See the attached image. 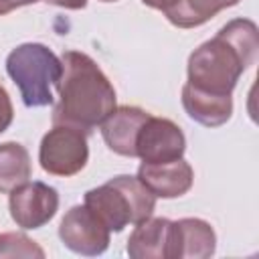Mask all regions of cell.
Returning <instances> with one entry per match:
<instances>
[{
	"label": "cell",
	"instance_id": "20",
	"mask_svg": "<svg viewBox=\"0 0 259 259\" xmlns=\"http://www.w3.org/2000/svg\"><path fill=\"white\" fill-rule=\"evenodd\" d=\"M36 0H0V16L20 8V6H26V4H34Z\"/></svg>",
	"mask_w": 259,
	"mask_h": 259
},
{
	"label": "cell",
	"instance_id": "21",
	"mask_svg": "<svg viewBox=\"0 0 259 259\" xmlns=\"http://www.w3.org/2000/svg\"><path fill=\"white\" fill-rule=\"evenodd\" d=\"M99 2H117V0H99Z\"/></svg>",
	"mask_w": 259,
	"mask_h": 259
},
{
	"label": "cell",
	"instance_id": "3",
	"mask_svg": "<svg viewBox=\"0 0 259 259\" xmlns=\"http://www.w3.org/2000/svg\"><path fill=\"white\" fill-rule=\"evenodd\" d=\"M85 204L113 233L127 225H138L152 217L156 196L138 176H115L105 184L85 192Z\"/></svg>",
	"mask_w": 259,
	"mask_h": 259
},
{
	"label": "cell",
	"instance_id": "12",
	"mask_svg": "<svg viewBox=\"0 0 259 259\" xmlns=\"http://www.w3.org/2000/svg\"><path fill=\"white\" fill-rule=\"evenodd\" d=\"M182 107L194 121L206 127H219L231 119L233 99L231 95H212L198 91L184 83L182 87Z\"/></svg>",
	"mask_w": 259,
	"mask_h": 259
},
{
	"label": "cell",
	"instance_id": "17",
	"mask_svg": "<svg viewBox=\"0 0 259 259\" xmlns=\"http://www.w3.org/2000/svg\"><path fill=\"white\" fill-rule=\"evenodd\" d=\"M12 117H14L12 101L8 97V91L0 85V134L8 130V125L12 123Z\"/></svg>",
	"mask_w": 259,
	"mask_h": 259
},
{
	"label": "cell",
	"instance_id": "15",
	"mask_svg": "<svg viewBox=\"0 0 259 259\" xmlns=\"http://www.w3.org/2000/svg\"><path fill=\"white\" fill-rule=\"evenodd\" d=\"M239 2L241 0H182L178 8L166 18L178 28H194L208 22L221 10L231 8Z\"/></svg>",
	"mask_w": 259,
	"mask_h": 259
},
{
	"label": "cell",
	"instance_id": "5",
	"mask_svg": "<svg viewBox=\"0 0 259 259\" xmlns=\"http://www.w3.org/2000/svg\"><path fill=\"white\" fill-rule=\"evenodd\" d=\"M89 148H87V134L69 127V125H55L49 130L38 148V162L40 168L53 176H73L81 172L87 164Z\"/></svg>",
	"mask_w": 259,
	"mask_h": 259
},
{
	"label": "cell",
	"instance_id": "7",
	"mask_svg": "<svg viewBox=\"0 0 259 259\" xmlns=\"http://www.w3.org/2000/svg\"><path fill=\"white\" fill-rule=\"evenodd\" d=\"M8 194L10 217L20 229H40L57 214L59 192L45 182L26 180Z\"/></svg>",
	"mask_w": 259,
	"mask_h": 259
},
{
	"label": "cell",
	"instance_id": "9",
	"mask_svg": "<svg viewBox=\"0 0 259 259\" xmlns=\"http://www.w3.org/2000/svg\"><path fill=\"white\" fill-rule=\"evenodd\" d=\"M217 237L202 219H180L170 223L168 259H206L214 253Z\"/></svg>",
	"mask_w": 259,
	"mask_h": 259
},
{
	"label": "cell",
	"instance_id": "16",
	"mask_svg": "<svg viewBox=\"0 0 259 259\" xmlns=\"http://www.w3.org/2000/svg\"><path fill=\"white\" fill-rule=\"evenodd\" d=\"M0 257H45V251L22 233L0 235Z\"/></svg>",
	"mask_w": 259,
	"mask_h": 259
},
{
	"label": "cell",
	"instance_id": "10",
	"mask_svg": "<svg viewBox=\"0 0 259 259\" xmlns=\"http://www.w3.org/2000/svg\"><path fill=\"white\" fill-rule=\"evenodd\" d=\"M148 117H150L148 111L134 107V105L115 107L101 121L103 142L107 144L111 152L125 156V158H136V138Z\"/></svg>",
	"mask_w": 259,
	"mask_h": 259
},
{
	"label": "cell",
	"instance_id": "6",
	"mask_svg": "<svg viewBox=\"0 0 259 259\" xmlns=\"http://www.w3.org/2000/svg\"><path fill=\"white\" fill-rule=\"evenodd\" d=\"M109 229L105 223L87 206L77 204L67 210L59 225V239L67 249L79 255L95 257L101 255L109 245Z\"/></svg>",
	"mask_w": 259,
	"mask_h": 259
},
{
	"label": "cell",
	"instance_id": "4",
	"mask_svg": "<svg viewBox=\"0 0 259 259\" xmlns=\"http://www.w3.org/2000/svg\"><path fill=\"white\" fill-rule=\"evenodd\" d=\"M6 71L16 83L26 107L53 103V87L61 79V59L40 42H24L6 57Z\"/></svg>",
	"mask_w": 259,
	"mask_h": 259
},
{
	"label": "cell",
	"instance_id": "19",
	"mask_svg": "<svg viewBox=\"0 0 259 259\" xmlns=\"http://www.w3.org/2000/svg\"><path fill=\"white\" fill-rule=\"evenodd\" d=\"M36 2H47L53 6H61L67 10H81L87 6V0H36Z\"/></svg>",
	"mask_w": 259,
	"mask_h": 259
},
{
	"label": "cell",
	"instance_id": "8",
	"mask_svg": "<svg viewBox=\"0 0 259 259\" xmlns=\"http://www.w3.org/2000/svg\"><path fill=\"white\" fill-rule=\"evenodd\" d=\"M186 150V138L182 130L166 119L150 115L140 127L136 138V156L144 164H164L182 158Z\"/></svg>",
	"mask_w": 259,
	"mask_h": 259
},
{
	"label": "cell",
	"instance_id": "18",
	"mask_svg": "<svg viewBox=\"0 0 259 259\" xmlns=\"http://www.w3.org/2000/svg\"><path fill=\"white\" fill-rule=\"evenodd\" d=\"M146 6H150V8H154V10H162L166 16L170 14V12H174L176 8H178V4L182 2V0H142Z\"/></svg>",
	"mask_w": 259,
	"mask_h": 259
},
{
	"label": "cell",
	"instance_id": "1",
	"mask_svg": "<svg viewBox=\"0 0 259 259\" xmlns=\"http://www.w3.org/2000/svg\"><path fill=\"white\" fill-rule=\"evenodd\" d=\"M257 51L259 34L255 22L235 18L192 51L186 83L204 93L231 95L241 73L255 63Z\"/></svg>",
	"mask_w": 259,
	"mask_h": 259
},
{
	"label": "cell",
	"instance_id": "2",
	"mask_svg": "<svg viewBox=\"0 0 259 259\" xmlns=\"http://www.w3.org/2000/svg\"><path fill=\"white\" fill-rule=\"evenodd\" d=\"M61 65V79L55 85L59 101L53 109V123L91 134L115 109V89L85 53L65 51Z\"/></svg>",
	"mask_w": 259,
	"mask_h": 259
},
{
	"label": "cell",
	"instance_id": "11",
	"mask_svg": "<svg viewBox=\"0 0 259 259\" xmlns=\"http://www.w3.org/2000/svg\"><path fill=\"white\" fill-rule=\"evenodd\" d=\"M138 178L150 188L154 196L160 198H178L186 194L192 186L194 172L190 164L182 158L164 162V164H140Z\"/></svg>",
	"mask_w": 259,
	"mask_h": 259
},
{
	"label": "cell",
	"instance_id": "14",
	"mask_svg": "<svg viewBox=\"0 0 259 259\" xmlns=\"http://www.w3.org/2000/svg\"><path fill=\"white\" fill-rule=\"evenodd\" d=\"M32 174L28 150L18 142L0 144V192L6 194L26 182Z\"/></svg>",
	"mask_w": 259,
	"mask_h": 259
},
{
	"label": "cell",
	"instance_id": "13",
	"mask_svg": "<svg viewBox=\"0 0 259 259\" xmlns=\"http://www.w3.org/2000/svg\"><path fill=\"white\" fill-rule=\"evenodd\" d=\"M168 219H146L136 225L127 239V253L134 259H168Z\"/></svg>",
	"mask_w": 259,
	"mask_h": 259
}]
</instances>
